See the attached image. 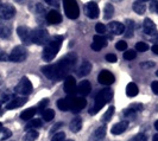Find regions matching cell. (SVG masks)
<instances>
[{"mask_svg": "<svg viewBox=\"0 0 158 141\" xmlns=\"http://www.w3.org/2000/svg\"><path fill=\"white\" fill-rule=\"evenodd\" d=\"M125 25V31H124V34L126 36L127 38H131L135 33V22L133 20H126V24Z\"/></svg>", "mask_w": 158, "mask_h": 141, "instance_id": "obj_25", "label": "cell"}, {"mask_svg": "<svg viewBox=\"0 0 158 141\" xmlns=\"http://www.w3.org/2000/svg\"><path fill=\"white\" fill-rule=\"evenodd\" d=\"M135 115H137V113L133 111L132 109H130V108H127V109L124 110V116L126 119H131V120H133L135 118Z\"/></svg>", "mask_w": 158, "mask_h": 141, "instance_id": "obj_40", "label": "cell"}, {"mask_svg": "<svg viewBox=\"0 0 158 141\" xmlns=\"http://www.w3.org/2000/svg\"><path fill=\"white\" fill-rule=\"evenodd\" d=\"M48 5H54V0H44Z\"/></svg>", "mask_w": 158, "mask_h": 141, "instance_id": "obj_51", "label": "cell"}, {"mask_svg": "<svg viewBox=\"0 0 158 141\" xmlns=\"http://www.w3.org/2000/svg\"><path fill=\"white\" fill-rule=\"evenodd\" d=\"M112 99H113V90L110 89V88H105L101 91H99V94L96 95V97H95L94 107L89 110V114L95 115L106 103L111 102Z\"/></svg>", "mask_w": 158, "mask_h": 141, "instance_id": "obj_3", "label": "cell"}, {"mask_svg": "<svg viewBox=\"0 0 158 141\" xmlns=\"http://www.w3.org/2000/svg\"><path fill=\"white\" fill-rule=\"evenodd\" d=\"M90 90H92V86L89 81H81V83L77 86V93L83 97L90 94Z\"/></svg>", "mask_w": 158, "mask_h": 141, "instance_id": "obj_20", "label": "cell"}, {"mask_svg": "<svg viewBox=\"0 0 158 141\" xmlns=\"http://www.w3.org/2000/svg\"><path fill=\"white\" fill-rule=\"evenodd\" d=\"M133 11L138 14H144L145 11H146V2L140 1V0H137L133 2Z\"/></svg>", "mask_w": 158, "mask_h": 141, "instance_id": "obj_26", "label": "cell"}, {"mask_svg": "<svg viewBox=\"0 0 158 141\" xmlns=\"http://www.w3.org/2000/svg\"><path fill=\"white\" fill-rule=\"evenodd\" d=\"M49 40V33L43 29L32 30V43H36L37 45H45Z\"/></svg>", "mask_w": 158, "mask_h": 141, "instance_id": "obj_7", "label": "cell"}, {"mask_svg": "<svg viewBox=\"0 0 158 141\" xmlns=\"http://www.w3.org/2000/svg\"><path fill=\"white\" fill-rule=\"evenodd\" d=\"M90 71H92V64L88 62V61H85V62H82V64L80 65L77 74H79V76L82 77V76H87Z\"/></svg>", "mask_w": 158, "mask_h": 141, "instance_id": "obj_24", "label": "cell"}, {"mask_svg": "<svg viewBox=\"0 0 158 141\" xmlns=\"http://www.w3.org/2000/svg\"><path fill=\"white\" fill-rule=\"evenodd\" d=\"M37 108H35V107H31V108H29V109H25L20 114V118L23 119L24 121H29V120H31L33 116H35V114H36V111H37Z\"/></svg>", "mask_w": 158, "mask_h": 141, "instance_id": "obj_29", "label": "cell"}, {"mask_svg": "<svg viewBox=\"0 0 158 141\" xmlns=\"http://www.w3.org/2000/svg\"><path fill=\"white\" fill-rule=\"evenodd\" d=\"M86 104H87V101H86V99L83 96H81V97H73L70 110L73 113L77 114V113H80L81 110L86 107Z\"/></svg>", "mask_w": 158, "mask_h": 141, "instance_id": "obj_12", "label": "cell"}, {"mask_svg": "<svg viewBox=\"0 0 158 141\" xmlns=\"http://www.w3.org/2000/svg\"><path fill=\"white\" fill-rule=\"evenodd\" d=\"M156 75H157V76H158V71H157V72H156Z\"/></svg>", "mask_w": 158, "mask_h": 141, "instance_id": "obj_58", "label": "cell"}, {"mask_svg": "<svg viewBox=\"0 0 158 141\" xmlns=\"http://www.w3.org/2000/svg\"><path fill=\"white\" fill-rule=\"evenodd\" d=\"M15 91L20 96H27L32 93V84L29 79L23 77L15 88Z\"/></svg>", "mask_w": 158, "mask_h": 141, "instance_id": "obj_6", "label": "cell"}, {"mask_svg": "<svg viewBox=\"0 0 158 141\" xmlns=\"http://www.w3.org/2000/svg\"><path fill=\"white\" fill-rule=\"evenodd\" d=\"M137 57V52L135 50H127L126 52H124V58L127 61H131V59H135Z\"/></svg>", "mask_w": 158, "mask_h": 141, "instance_id": "obj_36", "label": "cell"}, {"mask_svg": "<svg viewBox=\"0 0 158 141\" xmlns=\"http://www.w3.org/2000/svg\"><path fill=\"white\" fill-rule=\"evenodd\" d=\"M98 81H99L100 84H103V86H111V84L114 83L115 77H114V75L112 74L111 71L102 70L100 74H99V76H98Z\"/></svg>", "mask_w": 158, "mask_h": 141, "instance_id": "obj_10", "label": "cell"}, {"mask_svg": "<svg viewBox=\"0 0 158 141\" xmlns=\"http://www.w3.org/2000/svg\"><path fill=\"white\" fill-rule=\"evenodd\" d=\"M115 47L117 50H120V51H125L127 49V43L125 40H119L118 43L115 44Z\"/></svg>", "mask_w": 158, "mask_h": 141, "instance_id": "obj_42", "label": "cell"}, {"mask_svg": "<svg viewBox=\"0 0 158 141\" xmlns=\"http://www.w3.org/2000/svg\"><path fill=\"white\" fill-rule=\"evenodd\" d=\"M38 136H40L38 132L35 131V129H31V131H27V133L24 135L23 140L24 141H35V140H37Z\"/></svg>", "mask_w": 158, "mask_h": 141, "instance_id": "obj_31", "label": "cell"}, {"mask_svg": "<svg viewBox=\"0 0 158 141\" xmlns=\"http://www.w3.org/2000/svg\"><path fill=\"white\" fill-rule=\"evenodd\" d=\"M155 65H156V64H155V63L153 62H143L142 64H140V66H142V68H144V69H149V68H153V66H155Z\"/></svg>", "mask_w": 158, "mask_h": 141, "instance_id": "obj_45", "label": "cell"}, {"mask_svg": "<svg viewBox=\"0 0 158 141\" xmlns=\"http://www.w3.org/2000/svg\"><path fill=\"white\" fill-rule=\"evenodd\" d=\"M114 13V7L111 4H106L103 7V18L105 19H110Z\"/></svg>", "mask_w": 158, "mask_h": 141, "instance_id": "obj_32", "label": "cell"}, {"mask_svg": "<svg viewBox=\"0 0 158 141\" xmlns=\"http://www.w3.org/2000/svg\"><path fill=\"white\" fill-rule=\"evenodd\" d=\"M1 127H2V123H1V122H0V128H1Z\"/></svg>", "mask_w": 158, "mask_h": 141, "instance_id": "obj_55", "label": "cell"}, {"mask_svg": "<svg viewBox=\"0 0 158 141\" xmlns=\"http://www.w3.org/2000/svg\"><path fill=\"white\" fill-rule=\"evenodd\" d=\"M106 45H107V39L103 36H101V34H96V36H94V38H93V43H92L90 47L93 50H95V51H100Z\"/></svg>", "mask_w": 158, "mask_h": 141, "instance_id": "obj_16", "label": "cell"}, {"mask_svg": "<svg viewBox=\"0 0 158 141\" xmlns=\"http://www.w3.org/2000/svg\"><path fill=\"white\" fill-rule=\"evenodd\" d=\"M155 128L157 129V132H158V120L156 121V122H155Z\"/></svg>", "mask_w": 158, "mask_h": 141, "instance_id": "obj_53", "label": "cell"}, {"mask_svg": "<svg viewBox=\"0 0 158 141\" xmlns=\"http://www.w3.org/2000/svg\"><path fill=\"white\" fill-rule=\"evenodd\" d=\"M153 141H158V134L153 135Z\"/></svg>", "mask_w": 158, "mask_h": 141, "instance_id": "obj_52", "label": "cell"}, {"mask_svg": "<svg viewBox=\"0 0 158 141\" xmlns=\"http://www.w3.org/2000/svg\"><path fill=\"white\" fill-rule=\"evenodd\" d=\"M73 97H74L73 95H69V96H68V97H65V99H61V100H58V101H57V107L62 110V111H68V110H70Z\"/></svg>", "mask_w": 158, "mask_h": 141, "instance_id": "obj_19", "label": "cell"}, {"mask_svg": "<svg viewBox=\"0 0 158 141\" xmlns=\"http://www.w3.org/2000/svg\"><path fill=\"white\" fill-rule=\"evenodd\" d=\"M12 33V26L7 20L0 18V38H8Z\"/></svg>", "mask_w": 158, "mask_h": 141, "instance_id": "obj_17", "label": "cell"}, {"mask_svg": "<svg viewBox=\"0 0 158 141\" xmlns=\"http://www.w3.org/2000/svg\"><path fill=\"white\" fill-rule=\"evenodd\" d=\"M140 1H144V2H148V1H149V2H150V1H152V0H140Z\"/></svg>", "mask_w": 158, "mask_h": 141, "instance_id": "obj_54", "label": "cell"}, {"mask_svg": "<svg viewBox=\"0 0 158 141\" xmlns=\"http://www.w3.org/2000/svg\"><path fill=\"white\" fill-rule=\"evenodd\" d=\"M135 50L139 51V52H144V51L149 50V45L146 43H144V42H139V43L135 44Z\"/></svg>", "mask_w": 158, "mask_h": 141, "instance_id": "obj_37", "label": "cell"}, {"mask_svg": "<svg viewBox=\"0 0 158 141\" xmlns=\"http://www.w3.org/2000/svg\"><path fill=\"white\" fill-rule=\"evenodd\" d=\"M0 5H1V0H0Z\"/></svg>", "mask_w": 158, "mask_h": 141, "instance_id": "obj_59", "label": "cell"}, {"mask_svg": "<svg viewBox=\"0 0 158 141\" xmlns=\"http://www.w3.org/2000/svg\"><path fill=\"white\" fill-rule=\"evenodd\" d=\"M151 89H152L153 94L158 95V81H155V82L151 83Z\"/></svg>", "mask_w": 158, "mask_h": 141, "instance_id": "obj_47", "label": "cell"}, {"mask_svg": "<svg viewBox=\"0 0 158 141\" xmlns=\"http://www.w3.org/2000/svg\"><path fill=\"white\" fill-rule=\"evenodd\" d=\"M151 50H152V52H153V54H156V55H158V44H156V45H153V46L151 47Z\"/></svg>", "mask_w": 158, "mask_h": 141, "instance_id": "obj_50", "label": "cell"}, {"mask_svg": "<svg viewBox=\"0 0 158 141\" xmlns=\"http://www.w3.org/2000/svg\"><path fill=\"white\" fill-rule=\"evenodd\" d=\"M65 141H74V140H65Z\"/></svg>", "mask_w": 158, "mask_h": 141, "instance_id": "obj_57", "label": "cell"}, {"mask_svg": "<svg viewBox=\"0 0 158 141\" xmlns=\"http://www.w3.org/2000/svg\"><path fill=\"white\" fill-rule=\"evenodd\" d=\"M76 59H77L76 55L71 52V54L65 56L64 58H62L58 63L52 64V69H54V81H57V79L67 77L68 74L74 69V66H75V64H76Z\"/></svg>", "mask_w": 158, "mask_h": 141, "instance_id": "obj_1", "label": "cell"}, {"mask_svg": "<svg viewBox=\"0 0 158 141\" xmlns=\"http://www.w3.org/2000/svg\"><path fill=\"white\" fill-rule=\"evenodd\" d=\"M143 30H144V32H145L148 36H156V34H157V27H156V24L153 23L150 18L144 19V23H143Z\"/></svg>", "mask_w": 158, "mask_h": 141, "instance_id": "obj_14", "label": "cell"}, {"mask_svg": "<svg viewBox=\"0 0 158 141\" xmlns=\"http://www.w3.org/2000/svg\"><path fill=\"white\" fill-rule=\"evenodd\" d=\"M95 31L98 32L99 34H101V36H103L105 33H106V31H107V27L103 25V24L99 23L95 25Z\"/></svg>", "mask_w": 158, "mask_h": 141, "instance_id": "obj_38", "label": "cell"}, {"mask_svg": "<svg viewBox=\"0 0 158 141\" xmlns=\"http://www.w3.org/2000/svg\"><path fill=\"white\" fill-rule=\"evenodd\" d=\"M106 136V127L101 126L99 127L96 131H94V133L90 135L89 141H102Z\"/></svg>", "mask_w": 158, "mask_h": 141, "instance_id": "obj_21", "label": "cell"}, {"mask_svg": "<svg viewBox=\"0 0 158 141\" xmlns=\"http://www.w3.org/2000/svg\"><path fill=\"white\" fill-rule=\"evenodd\" d=\"M64 90L68 95H74L75 91L77 90V86H76V81L73 76H67L65 81H64Z\"/></svg>", "mask_w": 158, "mask_h": 141, "instance_id": "obj_13", "label": "cell"}, {"mask_svg": "<svg viewBox=\"0 0 158 141\" xmlns=\"http://www.w3.org/2000/svg\"><path fill=\"white\" fill-rule=\"evenodd\" d=\"M2 61H8V55L5 51L0 50V62H2Z\"/></svg>", "mask_w": 158, "mask_h": 141, "instance_id": "obj_48", "label": "cell"}, {"mask_svg": "<svg viewBox=\"0 0 158 141\" xmlns=\"http://www.w3.org/2000/svg\"><path fill=\"white\" fill-rule=\"evenodd\" d=\"M69 128H70L71 132H74V133H77L81 131V128H82V120L80 118H75L71 120L70 125H69Z\"/></svg>", "mask_w": 158, "mask_h": 141, "instance_id": "obj_28", "label": "cell"}, {"mask_svg": "<svg viewBox=\"0 0 158 141\" xmlns=\"http://www.w3.org/2000/svg\"><path fill=\"white\" fill-rule=\"evenodd\" d=\"M62 43H63L62 36H55L52 38H49L44 46V50H43V59L45 62L52 61L56 57V55L58 54L60 49L62 46Z\"/></svg>", "mask_w": 158, "mask_h": 141, "instance_id": "obj_2", "label": "cell"}, {"mask_svg": "<svg viewBox=\"0 0 158 141\" xmlns=\"http://www.w3.org/2000/svg\"><path fill=\"white\" fill-rule=\"evenodd\" d=\"M17 33L19 36L20 40L23 42L24 44L26 45H30L32 44V30L26 27V26H19L17 29Z\"/></svg>", "mask_w": 158, "mask_h": 141, "instance_id": "obj_8", "label": "cell"}, {"mask_svg": "<svg viewBox=\"0 0 158 141\" xmlns=\"http://www.w3.org/2000/svg\"><path fill=\"white\" fill-rule=\"evenodd\" d=\"M48 103H49L48 100H43V101H40V103H38V109H44V108L48 106Z\"/></svg>", "mask_w": 158, "mask_h": 141, "instance_id": "obj_49", "label": "cell"}, {"mask_svg": "<svg viewBox=\"0 0 158 141\" xmlns=\"http://www.w3.org/2000/svg\"><path fill=\"white\" fill-rule=\"evenodd\" d=\"M42 118L44 119V121H47V122H49V121H51L52 119L55 118V111L52 109H45L42 111Z\"/></svg>", "mask_w": 158, "mask_h": 141, "instance_id": "obj_33", "label": "cell"}, {"mask_svg": "<svg viewBox=\"0 0 158 141\" xmlns=\"http://www.w3.org/2000/svg\"><path fill=\"white\" fill-rule=\"evenodd\" d=\"M47 20L48 23L50 24H60L62 22V16L60 14V12L58 11H50V12H48L47 14Z\"/></svg>", "mask_w": 158, "mask_h": 141, "instance_id": "obj_22", "label": "cell"}, {"mask_svg": "<svg viewBox=\"0 0 158 141\" xmlns=\"http://www.w3.org/2000/svg\"><path fill=\"white\" fill-rule=\"evenodd\" d=\"M85 13H86V16L88 18L96 19L100 14V10H99V6L96 5V2H94V1L87 2L86 6H85Z\"/></svg>", "mask_w": 158, "mask_h": 141, "instance_id": "obj_11", "label": "cell"}, {"mask_svg": "<svg viewBox=\"0 0 158 141\" xmlns=\"http://www.w3.org/2000/svg\"><path fill=\"white\" fill-rule=\"evenodd\" d=\"M114 107L112 106V107H110L108 109H107V111L103 114V116H102V121L105 122V123H107V122H110L111 121V118L113 116V114H114Z\"/></svg>", "mask_w": 158, "mask_h": 141, "instance_id": "obj_34", "label": "cell"}, {"mask_svg": "<svg viewBox=\"0 0 158 141\" xmlns=\"http://www.w3.org/2000/svg\"><path fill=\"white\" fill-rule=\"evenodd\" d=\"M64 12L69 19H76L80 16L79 5L75 0H63Z\"/></svg>", "mask_w": 158, "mask_h": 141, "instance_id": "obj_4", "label": "cell"}, {"mask_svg": "<svg viewBox=\"0 0 158 141\" xmlns=\"http://www.w3.org/2000/svg\"><path fill=\"white\" fill-rule=\"evenodd\" d=\"M113 1H121V0H113Z\"/></svg>", "mask_w": 158, "mask_h": 141, "instance_id": "obj_56", "label": "cell"}, {"mask_svg": "<svg viewBox=\"0 0 158 141\" xmlns=\"http://www.w3.org/2000/svg\"><path fill=\"white\" fill-rule=\"evenodd\" d=\"M151 10L158 14V0H152L151 1Z\"/></svg>", "mask_w": 158, "mask_h": 141, "instance_id": "obj_46", "label": "cell"}, {"mask_svg": "<svg viewBox=\"0 0 158 141\" xmlns=\"http://www.w3.org/2000/svg\"><path fill=\"white\" fill-rule=\"evenodd\" d=\"M12 135V132L7 129V128H0V140H6L8 138H11Z\"/></svg>", "mask_w": 158, "mask_h": 141, "instance_id": "obj_35", "label": "cell"}, {"mask_svg": "<svg viewBox=\"0 0 158 141\" xmlns=\"http://www.w3.org/2000/svg\"><path fill=\"white\" fill-rule=\"evenodd\" d=\"M108 30L111 33L119 36V34H124L125 31V25L123 23H119V22H111L108 24Z\"/></svg>", "mask_w": 158, "mask_h": 141, "instance_id": "obj_18", "label": "cell"}, {"mask_svg": "<svg viewBox=\"0 0 158 141\" xmlns=\"http://www.w3.org/2000/svg\"><path fill=\"white\" fill-rule=\"evenodd\" d=\"M15 14H16V8L12 5H10V4L0 5V18L1 19H5V20L12 19Z\"/></svg>", "mask_w": 158, "mask_h": 141, "instance_id": "obj_9", "label": "cell"}, {"mask_svg": "<svg viewBox=\"0 0 158 141\" xmlns=\"http://www.w3.org/2000/svg\"><path fill=\"white\" fill-rule=\"evenodd\" d=\"M128 108L132 109L133 111H135V113H138V111H142L143 110V104L142 103H132Z\"/></svg>", "mask_w": 158, "mask_h": 141, "instance_id": "obj_43", "label": "cell"}, {"mask_svg": "<svg viewBox=\"0 0 158 141\" xmlns=\"http://www.w3.org/2000/svg\"><path fill=\"white\" fill-rule=\"evenodd\" d=\"M27 101L26 96H19V97H13L11 101L6 103V109L11 110V109H16V108H19L24 106Z\"/></svg>", "mask_w": 158, "mask_h": 141, "instance_id": "obj_15", "label": "cell"}, {"mask_svg": "<svg viewBox=\"0 0 158 141\" xmlns=\"http://www.w3.org/2000/svg\"><path fill=\"white\" fill-rule=\"evenodd\" d=\"M117 56L113 55V54H108V55H106V61L110 63H115L117 62Z\"/></svg>", "mask_w": 158, "mask_h": 141, "instance_id": "obj_44", "label": "cell"}, {"mask_svg": "<svg viewBox=\"0 0 158 141\" xmlns=\"http://www.w3.org/2000/svg\"><path fill=\"white\" fill-rule=\"evenodd\" d=\"M26 56H27L26 49H25L23 45H18V46L15 47V49L12 50V52L10 54V56H8V61H11V62H16V63L24 62V61L26 59Z\"/></svg>", "mask_w": 158, "mask_h": 141, "instance_id": "obj_5", "label": "cell"}, {"mask_svg": "<svg viewBox=\"0 0 158 141\" xmlns=\"http://www.w3.org/2000/svg\"><path fill=\"white\" fill-rule=\"evenodd\" d=\"M127 126H128V122H127V121H120L118 123H115L111 129L112 134H114V135H120V134H123L127 129Z\"/></svg>", "mask_w": 158, "mask_h": 141, "instance_id": "obj_23", "label": "cell"}, {"mask_svg": "<svg viewBox=\"0 0 158 141\" xmlns=\"http://www.w3.org/2000/svg\"><path fill=\"white\" fill-rule=\"evenodd\" d=\"M128 141H148V138H146V135L145 134H137L135 135L133 138H131Z\"/></svg>", "mask_w": 158, "mask_h": 141, "instance_id": "obj_41", "label": "cell"}, {"mask_svg": "<svg viewBox=\"0 0 158 141\" xmlns=\"http://www.w3.org/2000/svg\"><path fill=\"white\" fill-rule=\"evenodd\" d=\"M137 94H138V87H137V84L133 83V82L128 83L126 87L127 96H128V97H135V96H137Z\"/></svg>", "mask_w": 158, "mask_h": 141, "instance_id": "obj_30", "label": "cell"}, {"mask_svg": "<svg viewBox=\"0 0 158 141\" xmlns=\"http://www.w3.org/2000/svg\"><path fill=\"white\" fill-rule=\"evenodd\" d=\"M43 125V121L40 119H31L29 120V122L25 126V129L26 131H31V129H35V128H40Z\"/></svg>", "mask_w": 158, "mask_h": 141, "instance_id": "obj_27", "label": "cell"}, {"mask_svg": "<svg viewBox=\"0 0 158 141\" xmlns=\"http://www.w3.org/2000/svg\"><path fill=\"white\" fill-rule=\"evenodd\" d=\"M51 141H65L64 132H58V133L54 134V136L51 138Z\"/></svg>", "mask_w": 158, "mask_h": 141, "instance_id": "obj_39", "label": "cell"}, {"mask_svg": "<svg viewBox=\"0 0 158 141\" xmlns=\"http://www.w3.org/2000/svg\"><path fill=\"white\" fill-rule=\"evenodd\" d=\"M0 110H1V108H0Z\"/></svg>", "mask_w": 158, "mask_h": 141, "instance_id": "obj_60", "label": "cell"}]
</instances>
